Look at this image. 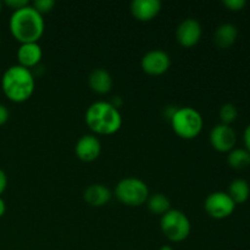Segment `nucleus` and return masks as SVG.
<instances>
[{
	"label": "nucleus",
	"mask_w": 250,
	"mask_h": 250,
	"mask_svg": "<svg viewBox=\"0 0 250 250\" xmlns=\"http://www.w3.org/2000/svg\"><path fill=\"white\" fill-rule=\"evenodd\" d=\"M12 37L21 44L38 43L44 33V20L31 5L12 12L9 22Z\"/></svg>",
	"instance_id": "nucleus-1"
},
{
	"label": "nucleus",
	"mask_w": 250,
	"mask_h": 250,
	"mask_svg": "<svg viewBox=\"0 0 250 250\" xmlns=\"http://www.w3.org/2000/svg\"><path fill=\"white\" fill-rule=\"evenodd\" d=\"M36 88L31 71L20 65L10 66L1 77V89L5 97L14 103L27 102Z\"/></svg>",
	"instance_id": "nucleus-2"
},
{
	"label": "nucleus",
	"mask_w": 250,
	"mask_h": 250,
	"mask_svg": "<svg viewBox=\"0 0 250 250\" xmlns=\"http://www.w3.org/2000/svg\"><path fill=\"white\" fill-rule=\"evenodd\" d=\"M85 124L94 133L110 136L121 128L122 116L111 103L95 102L85 111Z\"/></svg>",
	"instance_id": "nucleus-3"
},
{
	"label": "nucleus",
	"mask_w": 250,
	"mask_h": 250,
	"mask_svg": "<svg viewBox=\"0 0 250 250\" xmlns=\"http://www.w3.org/2000/svg\"><path fill=\"white\" fill-rule=\"evenodd\" d=\"M171 126L178 137L183 139H193L200 134L204 121L198 110L185 106L175 110L171 115Z\"/></svg>",
	"instance_id": "nucleus-4"
},
{
	"label": "nucleus",
	"mask_w": 250,
	"mask_h": 250,
	"mask_svg": "<svg viewBox=\"0 0 250 250\" xmlns=\"http://www.w3.org/2000/svg\"><path fill=\"white\" fill-rule=\"evenodd\" d=\"M115 195L127 207H141L146 203L150 194L146 182L136 177H126L116 185Z\"/></svg>",
	"instance_id": "nucleus-5"
},
{
	"label": "nucleus",
	"mask_w": 250,
	"mask_h": 250,
	"mask_svg": "<svg viewBox=\"0 0 250 250\" xmlns=\"http://www.w3.org/2000/svg\"><path fill=\"white\" fill-rule=\"evenodd\" d=\"M160 227L164 236L173 243H180L188 238L190 233L189 219L181 210L171 209L161 216Z\"/></svg>",
	"instance_id": "nucleus-6"
},
{
	"label": "nucleus",
	"mask_w": 250,
	"mask_h": 250,
	"mask_svg": "<svg viewBox=\"0 0 250 250\" xmlns=\"http://www.w3.org/2000/svg\"><path fill=\"white\" fill-rule=\"evenodd\" d=\"M204 209L212 219L222 220L233 214L236 204L227 193L214 192L208 195L205 199Z\"/></svg>",
	"instance_id": "nucleus-7"
},
{
	"label": "nucleus",
	"mask_w": 250,
	"mask_h": 250,
	"mask_svg": "<svg viewBox=\"0 0 250 250\" xmlns=\"http://www.w3.org/2000/svg\"><path fill=\"white\" fill-rule=\"evenodd\" d=\"M210 144L215 150L220 153H229L234 149L237 136L234 129L227 125H216L210 132Z\"/></svg>",
	"instance_id": "nucleus-8"
},
{
	"label": "nucleus",
	"mask_w": 250,
	"mask_h": 250,
	"mask_svg": "<svg viewBox=\"0 0 250 250\" xmlns=\"http://www.w3.org/2000/svg\"><path fill=\"white\" fill-rule=\"evenodd\" d=\"M142 70L150 76H160L167 72L171 66L170 56L163 50L148 51L141 60Z\"/></svg>",
	"instance_id": "nucleus-9"
},
{
	"label": "nucleus",
	"mask_w": 250,
	"mask_h": 250,
	"mask_svg": "<svg viewBox=\"0 0 250 250\" xmlns=\"http://www.w3.org/2000/svg\"><path fill=\"white\" fill-rule=\"evenodd\" d=\"M203 29L199 22L194 19H187L178 24L176 29V38L183 48H192L199 43Z\"/></svg>",
	"instance_id": "nucleus-10"
},
{
	"label": "nucleus",
	"mask_w": 250,
	"mask_h": 250,
	"mask_svg": "<svg viewBox=\"0 0 250 250\" xmlns=\"http://www.w3.org/2000/svg\"><path fill=\"white\" fill-rule=\"evenodd\" d=\"M76 155L84 163H92L97 160L102 151L100 141L93 134H85L77 141L75 146Z\"/></svg>",
	"instance_id": "nucleus-11"
},
{
	"label": "nucleus",
	"mask_w": 250,
	"mask_h": 250,
	"mask_svg": "<svg viewBox=\"0 0 250 250\" xmlns=\"http://www.w3.org/2000/svg\"><path fill=\"white\" fill-rule=\"evenodd\" d=\"M160 11L161 2L159 0H134L131 2V12L138 21H151Z\"/></svg>",
	"instance_id": "nucleus-12"
},
{
	"label": "nucleus",
	"mask_w": 250,
	"mask_h": 250,
	"mask_svg": "<svg viewBox=\"0 0 250 250\" xmlns=\"http://www.w3.org/2000/svg\"><path fill=\"white\" fill-rule=\"evenodd\" d=\"M43 56L41 45L38 43H26L21 44L17 50V60L19 65L22 67L31 68L38 65Z\"/></svg>",
	"instance_id": "nucleus-13"
},
{
	"label": "nucleus",
	"mask_w": 250,
	"mask_h": 250,
	"mask_svg": "<svg viewBox=\"0 0 250 250\" xmlns=\"http://www.w3.org/2000/svg\"><path fill=\"white\" fill-rule=\"evenodd\" d=\"M85 203L90 207L100 208L106 205L111 199V192L107 187L103 185H90L85 188L83 194Z\"/></svg>",
	"instance_id": "nucleus-14"
},
{
	"label": "nucleus",
	"mask_w": 250,
	"mask_h": 250,
	"mask_svg": "<svg viewBox=\"0 0 250 250\" xmlns=\"http://www.w3.org/2000/svg\"><path fill=\"white\" fill-rule=\"evenodd\" d=\"M88 83L93 92L98 94H106L112 88V77L106 70L97 68L89 75Z\"/></svg>",
	"instance_id": "nucleus-15"
},
{
	"label": "nucleus",
	"mask_w": 250,
	"mask_h": 250,
	"mask_svg": "<svg viewBox=\"0 0 250 250\" xmlns=\"http://www.w3.org/2000/svg\"><path fill=\"white\" fill-rule=\"evenodd\" d=\"M238 36L237 27L232 23H224L219 26L215 31L214 42L219 48L227 49L234 44Z\"/></svg>",
	"instance_id": "nucleus-16"
},
{
	"label": "nucleus",
	"mask_w": 250,
	"mask_h": 250,
	"mask_svg": "<svg viewBox=\"0 0 250 250\" xmlns=\"http://www.w3.org/2000/svg\"><path fill=\"white\" fill-rule=\"evenodd\" d=\"M227 194L231 197V199L233 200L234 204H243L247 200L249 199L250 195V187L249 183L246 180H242V178H237V180L232 181L231 185H229V193Z\"/></svg>",
	"instance_id": "nucleus-17"
},
{
	"label": "nucleus",
	"mask_w": 250,
	"mask_h": 250,
	"mask_svg": "<svg viewBox=\"0 0 250 250\" xmlns=\"http://www.w3.org/2000/svg\"><path fill=\"white\" fill-rule=\"evenodd\" d=\"M146 204H148L149 211L155 215H161V216L171 210L170 199L165 194H161V193L149 195Z\"/></svg>",
	"instance_id": "nucleus-18"
},
{
	"label": "nucleus",
	"mask_w": 250,
	"mask_h": 250,
	"mask_svg": "<svg viewBox=\"0 0 250 250\" xmlns=\"http://www.w3.org/2000/svg\"><path fill=\"white\" fill-rule=\"evenodd\" d=\"M227 163L234 170H243L250 165V154L246 149H232L227 156Z\"/></svg>",
	"instance_id": "nucleus-19"
},
{
	"label": "nucleus",
	"mask_w": 250,
	"mask_h": 250,
	"mask_svg": "<svg viewBox=\"0 0 250 250\" xmlns=\"http://www.w3.org/2000/svg\"><path fill=\"white\" fill-rule=\"evenodd\" d=\"M219 116H220V120H221L222 125H227V126H229L232 122H234L237 120V116H238V110H237V107L234 106L233 104L227 103V104L222 105L221 106V109H220V112H219Z\"/></svg>",
	"instance_id": "nucleus-20"
},
{
	"label": "nucleus",
	"mask_w": 250,
	"mask_h": 250,
	"mask_svg": "<svg viewBox=\"0 0 250 250\" xmlns=\"http://www.w3.org/2000/svg\"><path fill=\"white\" fill-rule=\"evenodd\" d=\"M54 6H55V1H53V0H36L32 5V7L37 12H39L42 16L44 14H49L54 9Z\"/></svg>",
	"instance_id": "nucleus-21"
},
{
	"label": "nucleus",
	"mask_w": 250,
	"mask_h": 250,
	"mask_svg": "<svg viewBox=\"0 0 250 250\" xmlns=\"http://www.w3.org/2000/svg\"><path fill=\"white\" fill-rule=\"evenodd\" d=\"M222 4L231 11H241V10L244 9L247 2L244 0H224Z\"/></svg>",
	"instance_id": "nucleus-22"
},
{
	"label": "nucleus",
	"mask_w": 250,
	"mask_h": 250,
	"mask_svg": "<svg viewBox=\"0 0 250 250\" xmlns=\"http://www.w3.org/2000/svg\"><path fill=\"white\" fill-rule=\"evenodd\" d=\"M5 5L11 7L14 11H16V10L22 9V7L28 6L29 2L27 1V0H6V1H5Z\"/></svg>",
	"instance_id": "nucleus-23"
},
{
	"label": "nucleus",
	"mask_w": 250,
	"mask_h": 250,
	"mask_svg": "<svg viewBox=\"0 0 250 250\" xmlns=\"http://www.w3.org/2000/svg\"><path fill=\"white\" fill-rule=\"evenodd\" d=\"M9 110L6 109V106L2 104H0V126H2V125H5L7 122V120H9Z\"/></svg>",
	"instance_id": "nucleus-24"
},
{
	"label": "nucleus",
	"mask_w": 250,
	"mask_h": 250,
	"mask_svg": "<svg viewBox=\"0 0 250 250\" xmlns=\"http://www.w3.org/2000/svg\"><path fill=\"white\" fill-rule=\"evenodd\" d=\"M7 187V176L4 171L0 168V195L5 192Z\"/></svg>",
	"instance_id": "nucleus-25"
},
{
	"label": "nucleus",
	"mask_w": 250,
	"mask_h": 250,
	"mask_svg": "<svg viewBox=\"0 0 250 250\" xmlns=\"http://www.w3.org/2000/svg\"><path fill=\"white\" fill-rule=\"evenodd\" d=\"M243 141H244V146H246V150L250 154V124L246 127V129H244Z\"/></svg>",
	"instance_id": "nucleus-26"
},
{
	"label": "nucleus",
	"mask_w": 250,
	"mask_h": 250,
	"mask_svg": "<svg viewBox=\"0 0 250 250\" xmlns=\"http://www.w3.org/2000/svg\"><path fill=\"white\" fill-rule=\"evenodd\" d=\"M5 211H6V205H5V202L4 200L0 198V217L4 216Z\"/></svg>",
	"instance_id": "nucleus-27"
},
{
	"label": "nucleus",
	"mask_w": 250,
	"mask_h": 250,
	"mask_svg": "<svg viewBox=\"0 0 250 250\" xmlns=\"http://www.w3.org/2000/svg\"><path fill=\"white\" fill-rule=\"evenodd\" d=\"M160 250H173V249H172V247H170V246H164V247H161Z\"/></svg>",
	"instance_id": "nucleus-28"
},
{
	"label": "nucleus",
	"mask_w": 250,
	"mask_h": 250,
	"mask_svg": "<svg viewBox=\"0 0 250 250\" xmlns=\"http://www.w3.org/2000/svg\"><path fill=\"white\" fill-rule=\"evenodd\" d=\"M1 9H2V2L0 1V12H1Z\"/></svg>",
	"instance_id": "nucleus-29"
},
{
	"label": "nucleus",
	"mask_w": 250,
	"mask_h": 250,
	"mask_svg": "<svg viewBox=\"0 0 250 250\" xmlns=\"http://www.w3.org/2000/svg\"><path fill=\"white\" fill-rule=\"evenodd\" d=\"M0 42H1V39H0Z\"/></svg>",
	"instance_id": "nucleus-30"
}]
</instances>
